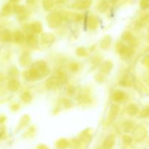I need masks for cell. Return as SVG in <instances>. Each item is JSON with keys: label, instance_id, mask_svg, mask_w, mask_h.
<instances>
[{"label": "cell", "instance_id": "obj_2", "mask_svg": "<svg viewBox=\"0 0 149 149\" xmlns=\"http://www.w3.org/2000/svg\"><path fill=\"white\" fill-rule=\"evenodd\" d=\"M91 3V0H81V1H80L79 2H77V4H75V7H77V9H81V10L87 9L90 7Z\"/></svg>", "mask_w": 149, "mask_h": 149}, {"label": "cell", "instance_id": "obj_6", "mask_svg": "<svg viewBox=\"0 0 149 149\" xmlns=\"http://www.w3.org/2000/svg\"><path fill=\"white\" fill-rule=\"evenodd\" d=\"M148 23H149V13L142 17L138 22V24L140 25V26H145Z\"/></svg>", "mask_w": 149, "mask_h": 149}, {"label": "cell", "instance_id": "obj_11", "mask_svg": "<svg viewBox=\"0 0 149 149\" xmlns=\"http://www.w3.org/2000/svg\"><path fill=\"white\" fill-rule=\"evenodd\" d=\"M113 143H114V140L113 138H112V137H109V138H108V139L105 141V148H110V147H112V146H113Z\"/></svg>", "mask_w": 149, "mask_h": 149}, {"label": "cell", "instance_id": "obj_3", "mask_svg": "<svg viewBox=\"0 0 149 149\" xmlns=\"http://www.w3.org/2000/svg\"><path fill=\"white\" fill-rule=\"evenodd\" d=\"M0 40L4 42H10L11 40V33L9 31L4 30L0 33Z\"/></svg>", "mask_w": 149, "mask_h": 149}, {"label": "cell", "instance_id": "obj_9", "mask_svg": "<svg viewBox=\"0 0 149 149\" xmlns=\"http://www.w3.org/2000/svg\"><path fill=\"white\" fill-rule=\"evenodd\" d=\"M109 9V4L108 1H102L99 5V10L101 12H105Z\"/></svg>", "mask_w": 149, "mask_h": 149}, {"label": "cell", "instance_id": "obj_16", "mask_svg": "<svg viewBox=\"0 0 149 149\" xmlns=\"http://www.w3.org/2000/svg\"><path fill=\"white\" fill-rule=\"evenodd\" d=\"M141 116L142 117H149V107L143 109V111L141 112Z\"/></svg>", "mask_w": 149, "mask_h": 149}, {"label": "cell", "instance_id": "obj_13", "mask_svg": "<svg viewBox=\"0 0 149 149\" xmlns=\"http://www.w3.org/2000/svg\"><path fill=\"white\" fill-rule=\"evenodd\" d=\"M14 10L16 13L18 14H22L25 12V7L21 5H16L14 7Z\"/></svg>", "mask_w": 149, "mask_h": 149}, {"label": "cell", "instance_id": "obj_4", "mask_svg": "<svg viewBox=\"0 0 149 149\" xmlns=\"http://www.w3.org/2000/svg\"><path fill=\"white\" fill-rule=\"evenodd\" d=\"M19 87V83L16 80H11L8 84L9 90L11 91H15Z\"/></svg>", "mask_w": 149, "mask_h": 149}, {"label": "cell", "instance_id": "obj_7", "mask_svg": "<svg viewBox=\"0 0 149 149\" xmlns=\"http://www.w3.org/2000/svg\"><path fill=\"white\" fill-rule=\"evenodd\" d=\"M14 39L15 42L20 43L23 41L24 39V36H23V33L20 31H16L14 34Z\"/></svg>", "mask_w": 149, "mask_h": 149}, {"label": "cell", "instance_id": "obj_10", "mask_svg": "<svg viewBox=\"0 0 149 149\" xmlns=\"http://www.w3.org/2000/svg\"><path fill=\"white\" fill-rule=\"evenodd\" d=\"M12 11V6L10 4H7L3 7L2 8V14L6 15L11 13Z\"/></svg>", "mask_w": 149, "mask_h": 149}, {"label": "cell", "instance_id": "obj_12", "mask_svg": "<svg viewBox=\"0 0 149 149\" xmlns=\"http://www.w3.org/2000/svg\"><path fill=\"white\" fill-rule=\"evenodd\" d=\"M137 111H138V109L135 105H130L128 107V112L130 114H135Z\"/></svg>", "mask_w": 149, "mask_h": 149}, {"label": "cell", "instance_id": "obj_18", "mask_svg": "<svg viewBox=\"0 0 149 149\" xmlns=\"http://www.w3.org/2000/svg\"><path fill=\"white\" fill-rule=\"evenodd\" d=\"M66 0H56V1L58 3H59V4H62V3H64V1H65Z\"/></svg>", "mask_w": 149, "mask_h": 149}, {"label": "cell", "instance_id": "obj_17", "mask_svg": "<svg viewBox=\"0 0 149 149\" xmlns=\"http://www.w3.org/2000/svg\"><path fill=\"white\" fill-rule=\"evenodd\" d=\"M4 120H5V118L3 117V116H0V124L3 123Z\"/></svg>", "mask_w": 149, "mask_h": 149}, {"label": "cell", "instance_id": "obj_14", "mask_svg": "<svg viewBox=\"0 0 149 149\" xmlns=\"http://www.w3.org/2000/svg\"><path fill=\"white\" fill-rule=\"evenodd\" d=\"M32 30H33L34 31H36L37 33L41 31V30H42V27H41L40 23H37V22L34 23V24L32 25Z\"/></svg>", "mask_w": 149, "mask_h": 149}, {"label": "cell", "instance_id": "obj_1", "mask_svg": "<svg viewBox=\"0 0 149 149\" xmlns=\"http://www.w3.org/2000/svg\"><path fill=\"white\" fill-rule=\"evenodd\" d=\"M48 23L53 27H56L61 23V17L58 13H51L48 16Z\"/></svg>", "mask_w": 149, "mask_h": 149}, {"label": "cell", "instance_id": "obj_5", "mask_svg": "<svg viewBox=\"0 0 149 149\" xmlns=\"http://www.w3.org/2000/svg\"><path fill=\"white\" fill-rule=\"evenodd\" d=\"M54 0H42V4L45 10H49L54 5Z\"/></svg>", "mask_w": 149, "mask_h": 149}, {"label": "cell", "instance_id": "obj_8", "mask_svg": "<svg viewBox=\"0 0 149 149\" xmlns=\"http://www.w3.org/2000/svg\"><path fill=\"white\" fill-rule=\"evenodd\" d=\"M124 97V94L121 91H116L115 92L113 95V98L115 101H121Z\"/></svg>", "mask_w": 149, "mask_h": 149}, {"label": "cell", "instance_id": "obj_15", "mask_svg": "<svg viewBox=\"0 0 149 149\" xmlns=\"http://www.w3.org/2000/svg\"><path fill=\"white\" fill-rule=\"evenodd\" d=\"M140 7L142 9L149 8V0H141L140 3Z\"/></svg>", "mask_w": 149, "mask_h": 149}, {"label": "cell", "instance_id": "obj_19", "mask_svg": "<svg viewBox=\"0 0 149 149\" xmlns=\"http://www.w3.org/2000/svg\"><path fill=\"white\" fill-rule=\"evenodd\" d=\"M18 1H20V0H10V1H11V2H18Z\"/></svg>", "mask_w": 149, "mask_h": 149}]
</instances>
